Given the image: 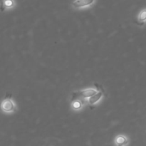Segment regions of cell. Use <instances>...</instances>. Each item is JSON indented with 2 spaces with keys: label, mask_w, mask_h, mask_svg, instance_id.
Segmentation results:
<instances>
[{
  "label": "cell",
  "mask_w": 146,
  "mask_h": 146,
  "mask_svg": "<svg viewBox=\"0 0 146 146\" xmlns=\"http://www.w3.org/2000/svg\"><path fill=\"white\" fill-rule=\"evenodd\" d=\"M95 0H76L72 3V5L76 9H82L89 7L93 4Z\"/></svg>",
  "instance_id": "5"
},
{
  "label": "cell",
  "mask_w": 146,
  "mask_h": 146,
  "mask_svg": "<svg viewBox=\"0 0 146 146\" xmlns=\"http://www.w3.org/2000/svg\"><path fill=\"white\" fill-rule=\"evenodd\" d=\"M85 107V102L84 100L81 98H76V99L72 100L71 104V108L74 111H81Z\"/></svg>",
  "instance_id": "3"
},
{
  "label": "cell",
  "mask_w": 146,
  "mask_h": 146,
  "mask_svg": "<svg viewBox=\"0 0 146 146\" xmlns=\"http://www.w3.org/2000/svg\"><path fill=\"white\" fill-rule=\"evenodd\" d=\"M0 108L1 111L5 113H14L17 111V105L11 97L7 96L1 101Z\"/></svg>",
  "instance_id": "2"
},
{
  "label": "cell",
  "mask_w": 146,
  "mask_h": 146,
  "mask_svg": "<svg viewBox=\"0 0 146 146\" xmlns=\"http://www.w3.org/2000/svg\"><path fill=\"white\" fill-rule=\"evenodd\" d=\"M116 146H125L128 143V138L125 135H118L114 140Z\"/></svg>",
  "instance_id": "6"
},
{
  "label": "cell",
  "mask_w": 146,
  "mask_h": 146,
  "mask_svg": "<svg viewBox=\"0 0 146 146\" xmlns=\"http://www.w3.org/2000/svg\"><path fill=\"white\" fill-rule=\"evenodd\" d=\"M104 93L101 91H98L96 94H95L94 96H92L91 98H90L89 99L87 100V104L90 106L97 105V104H98L101 101H102V99L104 98Z\"/></svg>",
  "instance_id": "4"
},
{
  "label": "cell",
  "mask_w": 146,
  "mask_h": 146,
  "mask_svg": "<svg viewBox=\"0 0 146 146\" xmlns=\"http://www.w3.org/2000/svg\"><path fill=\"white\" fill-rule=\"evenodd\" d=\"M98 91L97 90V88H93V87L84 88V89L80 90V91L73 93L72 100L76 99V98H81V99L84 100V101H87L90 98L94 96L95 94H96Z\"/></svg>",
  "instance_id": "1"
},
{
  "label": "cell",
  "mask_w": 146,
  "mask_h": 146,
  "mask_svg": "<svg viewBox=\"0 0 146 146\" xmlns=\"http://www.w3.org/2000/svg\"><path fill=\"white\" fill-rule=\"evenodd\" d=\"M138 21L140 24H143L146 21V9H143L140 12L138 17Z\"/></svg>",
  "instance_id": "8"
},
{
  "label": "cell",
  "mask_w": 146,
  "mask_h": 146,
  "mask_svg": "<svg viewBox=\"0 0 146 146\" xmlns=\"http://www.w3.org/2000/svg\"><path fill=\"white\" fill-rule=\"evenodd\" d=\"M14 7V0H3L0 5V10L1 11H4L7 9H11Z\"/></svg>",
  "instance_id": "7"
}]
</instances>
